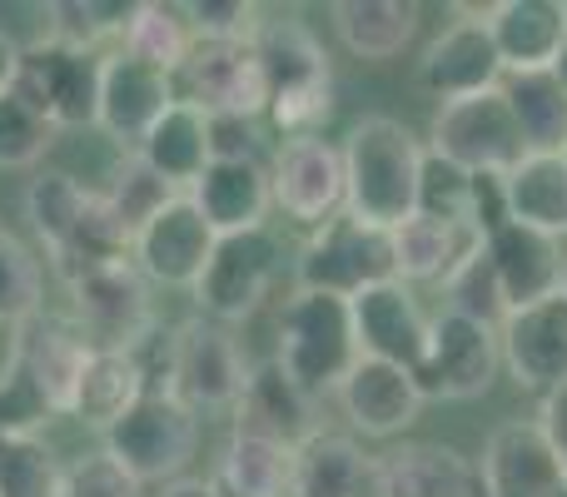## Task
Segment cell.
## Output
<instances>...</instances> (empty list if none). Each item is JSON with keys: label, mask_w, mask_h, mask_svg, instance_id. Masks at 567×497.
<instances>
[{"label": "cell", "mask_w": 567, "mask_h": 497, "mask_svg": "<svg viewBox=\"0 0 567 497\" xmlns=\"http://www.w3.org/2000/svg\"><path fill=\"white\" fill-rule=\"evenodd\" d=\"M343 215L373 229H399L419 215V175H423V145L403 120L393 115H363L343 139Z\"/></svg>", "instance_id": "obj_1"}, {"label": "cell", "mask_w": 567, "mask_h": 497, "mask_svg": "<svg viewBox=\"0 0 567 497\" xmlns=\"http://www.w3.org/2000/svg\"><path fill=\"white\" fill-rule=\"evenodd\" d=\"M25 219L45 245V259L60 283H75L80 273L130 259V235L105 205V195L80 185L65 169H40L25 185Z\"/></svg>", "instance_id": "obj_2"}, {"label": "cell", "mask_w": 567, "mask_h": 497, "mask_svg": "<svg viewBox=\"0 0 567 497\" xmlns=\"http://www.w3.org/2000/svg\"><path fill=\"white\" fill-rule=\"evenodd\" d=\"M255 55L269 85V125L284 139L323 135V120L333 115V65L319 35L293 15H269L255 30Z\"/></svg>", "instance_id": "obj_3"}, {"label": "cell", "mask_w": 567, "mask_h": 497, "mask_svg": "<svg viewBox=\"0 0 567 497\" xmlns=\"http://www.w3.org/2000/svg\"><path fill=\"white\" fill-rule=\"evenodd\" d=\"M159 369L145 393H175L189 413H235L249 389V359L239 339L215 319H185L175 333L155 339Z\"/></svg>", "instance_id": "obj_4"}, {"label": "cell", "mask_w": 567, "mask_h": 497, "mask_svg": "<svg viewBox=\"0 0 567 497\" xmlns=\"http://www.w3.org/2000/svg\"><path fill=\"white\" fill-rule=\"evenodd\" d=\"M275 363L299 383L309 398L339 393L349 369L359 363V339H353V309L333 293H303L293 289L279 309V349Z\"/></svg>", "instance_id": "obj_5"}, {"label": "cell", "mask_w": 567, "mask_h": 497, "mask_svg": "<svg viewBox=\"0 0 567 497\" xmlns=\"http://www.w3.org/2000/svg\"><path fill=\"white\" fill-rule=\"evenodd\" d=\"M399 279L393 269V235L389 229L359 225L353 215H333L329 225L309 229L299 259H293V289L359 299L363 289Z\"/></svg>", "instance_id": "obj_6"}, {"label": "cell", "mask_w": 567, "mask_h": 497, "mask_svg": "<svg viewBox=\"0 0 567 497\" xmlns=\"http://www.w3.org/2000/svg\"><path fill=\"white\" fill-rule=\"evenodd\" d=\"M65 293H70L75 333L90 349L135 353L159 333L150 279L135 269V259H120V263H105V269L80 273L75 283H65Z\"/></svg>", "instance_id": "obj_7"}, {"label": "cell", "mask_w": 567, "mask_h": 497, "mask_svg": "<svg viewBox=\"0 0 567 497\" xmlns=\"http://www.w3.org/2000/svg\"><path fill=\"white\" fill-rule=\"evenodd\" d=\"M100 448L120 463L125 473H135L140 483H175L185 478V468L199 453V413H189L175 393H145L125 418L110 433H100Z\"/></svg>", "instance_id": "obj_8"}, {"label": "cell", "mask_w": 567, "mask_h": 497, "mask_svg": "<svg viewBox=\"0 0 567 497\" xmlns=\"http://www.w3.org/2000/svg\"><path fill=\"white\" fill-rule=\"evenodd\" d=\"M429 155L449 159V165L468 169V175H513L533 149L523 139L518 120H513L503 85H498V90H483V95L453 100V105L433 110Z\"/></svg>", "instance_id": "obj_9"}, {"label": "cell", "mask_w": 567, "mask_h": 497, "mask_svg": "<svg viewBox=\"0 0 567 497\" xmlns=\"http://www.w3.org/2000/svg\"><path fill=\"white\" fill-rule=\"evenodd\" d=\"M284 273V239L275 229H249V235H219L215 253H209L205 273L189 293L199 303V319L215 323H245L265 309Z\"/></svg>", "instance_id": "obj_10"}, {"label": "cell", "mask_w": 567, "mask_h": 497, "mask_svg": "<svg viewBox=\"0 0 567 497\" xmlns=\"http://www.w3.org/2000/svg\"><path fill=\"white\" fill-rule=\"evenodd\" d=\"M503 373V343L498 329L488 323L458 319V313L439 309L429 323V349H423L413 383H419L423 403H468L498 383Z\"/></svg>", "instance_id": "obj_11"}, {"label": "cell", "mask_w": 567, "mask_h": 497, "mask_svg": "<svg viewBox=\"0 0 567 497\" xmlns=\"http://www.w3.org/2000/svg\"><path fill=\"white\" fill-rule=\"evenodd\" d=\"M100 65L105 55L90 50H70V45H35L20 55L16 70V95L45 120L50 130H95L100 120Z\"/></svg>", "instance_id": "obj_12"}, {"label": "cell", "mask_w": 567, "mask_h": 497, "mask_svg": "<svg viewBox=\"0 0 567 497\" xmlns=\"http://www.w3.org/2000/svg\"><path fill=\"white\" fill-rule=\"evenodd\" d=\"M179 100L199 105L209 120L235 115V120H259L269 110V85H265V65L255 55V40H195L185 70L175 75Z\"/></svg>", "instance_id": "obj_13"}, {"label": "cell", "mask_w": 567, "mask_h": 497, "mask_svg": "<svg viewBox=\"0 0 567 497\" xmlns=\"http://www.w3.org/2000/svg\"><path fill=\"white\" fill-rule=\"evenodd\" d=\"M269 185L284 219L303 229L329 225L333 215H343V149L323 135L284 139L269 165Z\"/></svg>", "instance_id": "obj_14"}, {"label": "cell", "mask_w": 567, "mask_h": 497, "mask_svg": "<svg viewBox=\"0 0 567 497\" xmlns=\"http://www.w3.org/2000/svg\"><path fill=\"white\" fill-rule=\"evenodd\" d=\"M215 245H219V235L195 209V199L175 195L130 239V259H135V269L145 273L150 283H159V289H195Z\"/></svg>", "instance_id": "obj_15"}, {"label": "cell", "mask_w": 567, "mask_h": 497, "mask_svg": "<svg viewBox=\"0 0 567 497\" xmlns=\"http://www.w3.org/2000/svg\"><path fill=\"white\" fill-rule=\"evenodd\" d=\"M503 343V369L513 373L523 393H548L567 389V293L538 299L528 309H513L498 323Z\"/></svg>", "instance_id": "obj_16"}, {"label": "cell", "mask_w": 567, "mask_h": 497, "mask_svg": "<svg viewBox=\"0 0 567 497\" xmlns=\"http://www.w3.org/2000/svg\"><path fill=\"white\" fill-rule=\"evenodd\" d=\"M179 100L175 75L135 60L130 50H110L100 65V120L95 130H105L120 149H140V139L155 130V120Z\"/></svg>", "instance_id": "obj_17"}, {"label": "cell", "mask_w": 567, "mask_h": 497, "mask_svg": "<svg viewBox=\"0 0 567 497\" xmlns=\"http://www.w3.org/2000/svg\"><path fill=\"white\" fill-rule=\"evenodd\" d=\"M498 85H503V60L488 35L483 10H473L468 20H453L443 35L429 40V50L419 60V90L433 95L439 105H453V100L483 95V90Z\"/></svg>", "instance_id": "obj_18"}, {"label": "cell", "mask_w": 567, "mask_h": 497, "mask_svg": "<svg viewBox=\"0 0 567 497\" xmlns=\"http://www.w3.org/2000/svg\"><path fill=\"white\" fill-rule=\"evenodd\" d=\"M478 478L488 497H567L553 443L538 418H508L483 438Z\"/></svg>", "instance_id": "obj_19"}, {"label": "cell", "mask_w": 567, "mask_h": 497, "mask_svg": "<svg viewBox=\"0 0 567 497\" xmlns=\"http://www.w3.org/2000/svg\"><path fill=\"white\" fill-rule=\"evenodd\" d=\"M353 309V339H359V359H379L393 369H419L423 349H429V323L433 313H423V303L413 299L409 283L389 279L379 289H363L359 299H349Z\"/></svg>", "instance_id": "obj_20"}, {"label": "cell", "mask_w": 567, "mask_h": 497, "mask_svg": "<svg viewBox=\"0 0 567 497\" xmlns=\"http://www.w3.org/2000/svg\"><path fill=\"white\" fill-rule=\"evenodd\" d=\"M333 398H339V413L349 418V428L363 433V438H399L423 413V393L413 383V373L379 359L353 363Z\"/></svg>", "instance_id": "obj_21"}, {"label": "cell", "mask_w": 567, "mask_h": 497, "mask_svg": "<svg viewBox=\"0 0 567 497\" xmlns=\"http://www.w3.org/2000/svg\"><path fill=\"white\" fill-rule=\"evenodd\" d=\"M503 75L553 70L567 45V0H498L483 10Z\"/></svg>", "instance_id": "obj_22"}, {"label": "cell", "mask_w": 567, "mask_h": 497, "mask_svg": "<svg viewBox=\"0 0 567 497\" xmlns=\"http://www.w3.org/2000/svg\"><path fill=\"white\" fill-rule=\"evenodd\" d=\"M195 209L209 219L215 235H249L269 225L275 185L265 159H209V169L189 189Z\"/></svg>", "instance_id": "obj_23"}, {"label": "cell", "mask_w": 567, "mask_h": 497, "mask_svg": "<svg viewBox=\"0 0 567 497\" xmlns=\"http://www.w3.org/2000/svg\"><path fill=\"white\" fill-rule=\"evenodd\" d=\"M483 245H488V259H493V269H498L508 313L513 309H528V303H538V299H553V293H563L567 239L538 235V229L513 225V219H508V225L493 229Z\"/></svg>", "instance_id": "obj_24"}, {"label": "cell", "mask_w": 567, "mask_h": 497, "mask_svg": "<svg viewBox=\"0 0 567 497\" xmlns=\"http://www.w3.org/2000/svg\"><path fill=\"white\" fill-rule=\"evenodd\" d=\"M383 497H488L478 458L449 443H393L379 453Z\"/></svg>", "instance_id": "obj_25"}, {"label": "cell", "mask_w": 567, "mask_h": 497, "mask_svg": "<svg viewBox=\"0 0 567 497\" xmlns=\"http://www.w3.org/2000/svg\"><path fill=\"white\" fill-rule=\"evenodd\" d=\"M299 448L235 423L215 463V488L225 497H293Z\"/></svg>", "instance_id": "obj_26"}, {"label": "cell", "mask_w": 567, "mask_h": 497, "mask_svg": "<svg viewBox=\"0 0 567 497\" xmlns=\"http://www.w3.org/2000/svg\"><path fill=\"white\" fill-rule=\"evenodd\" d=\"M329 20H333V35L343 40V50L353 60L393 65L419 40L423 10L413 0H333Z\"/></svg>", "instance_id": "obj_27"}, {"label": "cell", "mask_w": 567, "mask_h": 497, "mask_svg": "<svg viewBox=\"0 0 567 497\" xmlns=\"http://www.w3.org/2000/svg\"><path fill=\"white\" fill-rule=\"evenodd\" d=\"M135 155L145 159L169 189L189 195L195 179L205 175L209 159H215V149H209V115L199 105H189V100H175V105L155 120V130L140 139Z\"/></svg>", "instance_id": "obj_28"}, {"label": "cell", "mask_w": 567, "mask_h": 497, "mask_svg": "<svg viewBox=\"0 0 567 497\" xmlns=\"http://www.w3.org/2000/svg\"><path fill=\"white\" fill-rule=\"evenodd\" d=\"M293 497H383L379 458L363 453L349 433H313L299 448Z\"/></svg>", "instance_id": "obj_29"}, {"label": "cell", "mask_w": 567, "mask_h": 497, "mask_svg": "<svg viewBox=\"0 0 567 497\" xmlns=\"http://www.w3.org/2000/svg\"><path fill=\"white\" fill-rule=\"evenodd\" d=\"M140 398H145V369H140L135 353L90 349L75 383V398H70V418L95 433H110Z\"/></svg>", "instance_id": "obj_30"}, {"label": "cell", "mask_w": 567, "mask_h": 497, "mask_svg": "<svg viewBox=\"0 0 567 497\" xmlns=\"http://www.w3.org/2000/svg\"><path fill=\"white\" fill-rule=\"evenodd\" d=\"M235 423H245V428H255V433H269V438L289 443V448H303V443L319 433V423H313V398L275 359L249 373V389L235 408Z\"/></svg>", "instance_id": "obj_31"}, {"label": "cell", "mask_w": 567, "mask_h": 497, "mask_svg": "<svg viewBox=\"0 0 567 497\" xmlns=\"http://www.w3.org/2000/svg\"><path fill=\"white\" fill-rule=\"evenodd\" d=\"M503 189L513 225L567 239V155H528L513 175H503Z\"/></svg>", "instance_id": "obj_32"}, {"label": "cell", "mask_w": 567, "mask_h": 497, "mask_svg": "<svg viewBox=\"0 0 567 497\" xmlns=\"http://www.w3.org/2000/svg\"><path fill=\"white\" fill-rule=\"evenodd\" d=\"M503 100H508L533 155H563L567 149V90L553 70L503 75Z\"/></svg>", "instance_id": "obj_33"}, {"label": "cell", "mask_w": 567, "mask_h": 497, "mask_svg": "<svg viewBox=\"0 0 567 497\" xmlns=\"http://www.w3.org/2000/svg\"><path fill=\"white\" fill-rule=\"evenodd\" d=\"M483 235L473 229H453L439 225V219L413 215L409 225L393 229V269H399V283H443L453 273V263L463 259Z\"/></svg>", "instance_id": "obj_34"}, {"label": "cell", "mask_w": 567, "mask_h": 497, "mask_svg": "<svg viewBox=\"0 0 567 497\" xmlns=\"http://www.w3.org/2000/svg\"><path fill=\"white\" fill-rule=\"evenodd\" d=\"M120 50H130L135 60L165 70V75H179L195 50V30L185 20V6H165V0H140L135 15H130V30L120 40Z\"/></svg>", "instance_id": "obj_35"}, {"label": "cell", "mask_w": 567, "mask_h": 497, "mask_svg": "<svg viewBox=\"0 0 567 497\" xmlns=\"http://www.w3.org/2000/svg\"><path fill=\"white\" fill-rule=\"evenodd\" d=\"M443 309L458 313V319H473V323H488L498 329L508 319V299H503V283H498V269L488 259V245H473L453 263V273L443 279Z\"/></svg>", "instance_id": "obj_36"}, {"label": "cell", "mask_w": 567, "mask_h": 497, "mask_svg": "<svg viewBox=\"0 0 567 497\" xmlns=\"http://www.w3.org/2000/svg\"><path fill=\"white\" fill-rule=\"evenodd\" d=\"M55 418H60L55 403L45 398L40 379L30 373L25 353L10 343L6 363H0V433H10V438H40V428H50Z\"/></svg>", "instance_id": "obj_37"}, {"label": "cell", "mask_w": 567, "mask_h": 497, "mask_svg": "<svg viewBox=\"0 0 567 497\" xmlns=\"http://www.w3.org/2000/svg\"><path fill=\"white\" fill-rule=\"evenodd\" d=\"M100 195H105V205L115 209V219H120V225H125V235L135 239L140 229H145L150 219H155L159 209H165L169 199L179 195V189H169L165 179H159L155 169H150L145 159L135 155V149H130V155L120 159L115 169H110V185L100 189Z\"/></svg>", "instance_id": "obj_38"}, {"label": "cell", "mask_w": 567, "mask_h": 497, "mask_svg": "<svg viewBox=\"0 0 567 497\" xmlns=\"http://www.w3.org/2000/svg\"><path fill=\"white\" fill-rule=\"evenodd\" d=\"M40 293H45L40 259L25 249L16 229L0 225V329L16 333L20 323L40 319Z\"/></svg>", "instance_id": "obj_39"}, {"label": "cell", "mask_w": 567, "mask_h": 497, "mask_svg": "<svg viewBox=\"0 0 567 497\" xmlns=\"http://www.w3.org/2000/svg\"><path fill=\"white\" fill-rule=\"evenodd\" d=\"M65 463L45 438H10L0 433V497H60Z\"/></svg>", "instance_id": "obj_40"}, {"label": "cell", "mask_w": 567, "mask_h": 497, "mask_svg": "<svg viewBox=\"0 0 567 497\" xmlns=\"http://www.w3.org/2000/svg\"><path fill=\"white\" fill-rule=\"evenodd\" d=\"M130 15H135V6H125V0H110V6H100V0L50 6V40L100 55V40H125Z\"/></svg>", "instance_id": "obj_41"}, {"label": "cell", "mask_w": 567, "mask_h": 497, "mask_svg": "<svg viewBox=\"0 0 567 497\" xmlns=\"http://www.w3.org/2000/svg\"><path fill=\"white\" fill-rule=\"evenodd\" d=\"M419 215L439 219L453 229H473V175L439 155H423V175H419ZM478 235V229H473Z\"/></svg>", "instance_id": "obj_42"}, {"label": "cell", "mask_w": 567, "mask_h": 497, "mask_svg": "<svg viewBox=\"0 0 567 497\" xmlns=\"http://www.w3.org/2000/svg\"><path fill=\"white\" fill-rule=\"evenodd\" d=\"M50 145H55V130H50L16 90H0V169L40 165Z\"/></svg>", "instance_id": "obj_43"}, {"label": "cell", "mask_w": 567, "mask_h": 497, "mask_svg": "<svg viewBox=\"0 0 567 497\" xmlns=\"http://www.w3.org/2000/svg\"><path fill=\"white\" fill-rule=\"evenodd\" d=\"M60 497H145V483L120 468L105 448H95V453H80L65 468Z\"/></svg>", "instance_id": "obj_44"}, {"label": "cell", "mask_w": 567, "mask_h": 497, "mask_svg": "<svg viewBox=\"0 0 567 497\" xmlns=\"http://www.w3.org/2000/svg\"><path fill=\"white\" fill-rule=\"evenodd\" d=\"M185 20L195 30V40L235 45V40H255V30L265 25V10L249 6V0H189Z\"/></svg>", "instance_id": "obj_45"}, {"label": "cell", "mask_w": 567, "mask_h": 497, "mask_svg": "<svg viewBox=\"0 0 567 497\" xmlns=\"http://www.w3.org/2000/svg\"><path fill=\"white\" fill-rule=\"evenodd\" d=\"M209 149H215V159H259L255 120H235V115L209 120Z\"/></svg>", "instance_id": "obj_46"}, {"label": "cell", "mask_w": 567, "mask_h": 497, "mask_svg": "<svg viewBox=\"0 0 567 497\" xmlns=\"http://www.w3.org/2000/svg\"><path fill=\"white\" fill-rule=\"evenodd\" d=\"M538 423H543V433H548V443H553V458H558L563 493H567V389L548 393V398L538 403Z\"/></svg>", "instance_id": "obj_47"}, {"label": "cell", "mask_w": 567, "mask_h": 497, "mask_svg": "<svg viewBox=\"0 0 567 497\" xmlns=\"http://www.w3.org/2000/svg\"><path fill=\"white\" fill-rule=\"evenodd\" d=\"M155 497H225V493L215 488V478H189V473H185V478L165 483Z\"/></svg>", "instance_id": "obj_48"}, {"label": "cell", "mask_w": 567, "mask_h": 497, "mask_svg": "<svg viewBox=\"0 0 567 497\" xmlns=\"http://www.w3.org/2000/svg\"><path fill=\"white\" fill-rule=\"evenodd\" d=\"M16 70H20V50L10 45V35L0 30V90L16 85Z\"/></svg>", "instance_id": "obj_49"}, {"label": "cell", "mask_w": 567, "mask_h": 497, "mask_svg": "<svg viewBox=\"0 0 567 497\" xmlns=\"http://www.w3.org/2000/svg\"><path fill=\"white\" fill-rule=\"evenodd\" d=\"M553 75L563 80V90H567V45H563V55H558V65H553Z\"/></svg>", "instance_id": "obj_50"}, {"label": "cell", "mask_w": 567, "mask_h": 497, "mask_svg": "<svg viewBox=\"0 0 567 497\" xmlns=\"http://www.w3.org/2000/svg\"><path fill=\"white\" fill-rule=\"evenodd\" d=\"M563 293H567V263H563Z\"/></svg>", "instance_id": "obj_51"}, {"label": "cell", "mask_w": 567, "mask_h": 497, "mask_svg": "<svg viewBox=\"0 0 567 497\" xmlns=\"http://www.w3.org/2000/svg\"><path fill=\"white\" fill-rule=\"evenodd\" d=\"M563 155H567V149H563Z\"/></svg>", "instance_id": "obj_52"}]
</instances>
